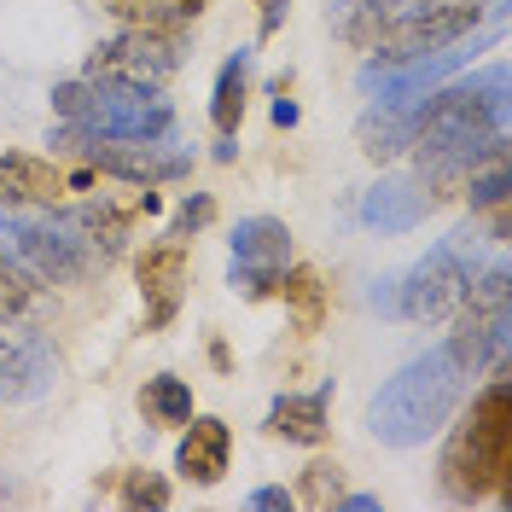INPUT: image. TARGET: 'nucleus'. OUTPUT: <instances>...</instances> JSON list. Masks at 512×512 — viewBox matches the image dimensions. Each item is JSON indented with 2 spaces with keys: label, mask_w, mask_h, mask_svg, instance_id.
Returning <instances> with one entry per match:
<instances>
[{
  "label": "nucleus",
  "mask_w": 512,
  "mask_h": 512,
  "mask_svg": "<svg viewBox=\"0 0 512 512\" xmlns=\"http://www.w3.org/2000/svg\"><path fill=\"white\" fill-rule=\"evenodd\" d=\"M437 483L448 501L478 507V501H501L512 507V390L495 379L489 390L472 396V408L448 431L443 460H437Z\"/></svg>",
  "instance_id": "f257e3e1"
},
{
  "label": "nucleus",
  "mask_w": 512,
  "mask_h": 512,
  "mask_svg": "<svg viewBox=\"0 0 512 512\" xmlns=\"http://www.w3.org/2000/svg\"><path fill=\"white\" fill-rule=\"evenodd\" d=\"M460 390H466V373L454 367V355L448 350L419 355L396 379H384V390L367 408V431L390 448H419L425 437H437L448 425V414L460 408Z\"/></svg>",
  "instance_id": "f03ea898"
},
{
  "label": "nucleus",
  "mask_w": 512,
  "mask_h": 512,
  "mask_svg": "<svg viewBox=\"0 0 512 512\" xmlns=\"http://www.w3.org/2000/svg\"><path fill=\"white\" fill-rule=\"evenodd\" d=\"M483 18H489L483 0H414V6H390V12H350V18H338V35L373 59H414V53L472 41Z\"/></svg>",
  "instance_id": "7ed1b4c3"
},
{
  "label": "nucleus",
  "mask_w": 512,
  "mask_h": 512,
  "mask_svg": "<svg viewBox=\"0 0 512 512\" xmlns=\"http://www.w3.org/2000/svg\"><path fill=\"white\" fill-rule=\"evenodd\" d=\"M53 111L64 123L99 134V140H163V134H175V105L163 99V88H128V82H105V76L59 82Z\"/></svg>",
  "instance_id": "20e7f679"
},
{
  "label": "nucleus",
  "mask_w": 512,
  "mask_h": 512,
  "mask_svg": "<svg viewBox=\"0 0 512 512\" xmlns=\"http://www.w3.org/2000/svg\"><path fill=\"white\" fill-rule=\"evenodd\" d=\"M0 256L18 262L24 274H35L41 286L88 280L105 262L70 216H18V210H0Z\"/></svg>",
  "instance_id": "39448f33"
},
{
  "label": "nucleus",
  "mask_w": 512,
  "mask_h": 512,
  "mask_svg": "<svg viewBox=\"0 0 512 512\" xmlns=\"http://www.w3.org/2000/svg\"><path fill=\"white\" fill-rule=\"evenodd\" d=\"M472 274H478V227H472V233H454L443 245H431L408 274H396V320L443 326V320L460 309Z\"/></svg>",
  "instance_id": "423d86ee"
},
{
  "label": "nucleus",
  "mask_w": 512,
  "mask_h": 512,
  "mask_svg": "<svg viewBox=\"0 0 512 512\" xmlns=\"http://www.w3.org/2000/svg\"><path fill=\"white\" fill-rule=\"evenodd\" d=\"M454 332H448L443 350L454 355V367L472 379L483 373L495 355H507V338H512V274L507 262H489L472 274V286L460 297V309H454Z\"/></svg>",
  "instance_id": "0eeeda50"
},
{
  "label": "nucleus",
  "mask_w": 512,
  "mask_h": 512,
  "mask_svg": "<svg viewBox=\"0 0 512 512\" xmlns=\"http://www.w3.org/2000/svg\"><path fill=\"white\" fill-rule=\"evenodd\" d=\"M47 146L64 152V158H82L88 169H99V175H117V181H128V187L181 181V175L192 169V152H181L169 134H163V140H99V134H88V128L64 123V128H53Z\"/></svg>",
  "instance_id": "6e6552de"
},
{
  "label": "nucleus",
  "mask_w": 512,
  "mask_h": 512,
  "mask_svg": "<svg viewBox=\"0 0 512 512\" xmlns=\"http://www.w3.org/2000/svg\"><path fill=\"white\" fill-rule=\"evenodd\" d=\"M466 41L437 47V53H414V59H367L361 64V94L373 105H419L425 94H437L448 76L466 70Z\"/></svg>",
  "instance_id": "1a4fd4ad"
},
{
  "label": "nucleus",
  "mask_w": 512,
  "mask_h": 512,
  "mask_svg": "<svg viewBox=\"0 0 512 512\" xmlns=\"http://www.w3.org/2000/svg\"><path fill=\"white\" fill-rule=\"evenodd\" d=\"M175 70H181V47H175V35L158 30H123L88 53V76L128 82V88H169Z\"/></svg>",
  "instance_id": "9d476101"
},
{
  "label": "nucleus",
  "mask_w": 512,
  "mask_h": 512,
  "mask_svg": "<svg viewBox=\"0 0 512 512\" xmlns=\"http://www.w3.org/2000/svg\"><path fill=\"white\" fill-rule=\"evenodd\" d=\"M227 245H233V291H245L251 303L256 297H274L280 268L291 256V227L280 216H245Z\"/></svg>",
  "instance_id": "9b49d317"
},
{
  "label": "nucleus",
  "mask_w": 512,
  "mask_h": 512,
  "mask_svg": "<svg viewBox=\"0 0 512 512\" xmlns=\"http://www.w3.org/2000/svg\"><path fill=\"white\" fill-rule=\"evenodd\" d=\"M187 268L192 251L181 233H169L158 245H146L140 262H134V280H140V297H146V332H163L175 309H181V291H187Z\"/></svg>",
  "instance_id": "f8f14e48"
},
{
  "label": "nucleus",
  "mask_w": 512,
  "mask_h": 512,
  "mask_svg": "<svg viewBox=\"0 0 512 512\" xmlns=\"http://www.w3.org/2000/svg\"><path fill=\"white\" fill-rule=\"evenodd\" d=\"M227 460H233V431H227V419L216 414H192L181 425V443H175V472L187 483H222L227 478Z\"/></svg>",
  "instance_id": "ddd939ff"
},
{
  "label": "nucleus",
  "mask_w": 512,
  "mask_h": 512,
  "mask_svg": "<svg viewBox=\"0 0 512 512\" xmlns=\"http://www.w3.org/2000/svg\"><path fill=\"white\" fill-rule=\"evenodd\" d=\"M64 192L70 175L53 158H30V152L0 158V210H53Z\"/></svg>",
  "instance_id": "4468645a"
},
{
  "label": "nucleus",
  "mask_w": 512,
  "mask_h": 512,
  "mask_svg": "<svg viewBox=\"0 0 512 512\" xmlns=\"http://www.w3.org/2000/svg\"><path fill=\"white\" fill-rule=\"evenodd\" d=\"M268 431L297 443V448H320L326 431H332V390L320 384V390H286V396H274Z\"/></svg>",
  "instance_id": "2eb2a0df"
},
{
  "label": "nucleus",
  "mask_w": 512,
  "mask_h": 512,
  "mask_svg": "<svg viewBox=\"0 0 512 512\" xmlns=\"http://www.w3.org/2000/svg\"><path fill=\"white\" fill-rule=\"evenodd\" d=\"M431 210H437V204H431L425 187L408 181V175H390L379 187H367V198H361V222L379 227V233H414Z\"/></svg>",
  "instance_id": "dca6fc26"
},
{
  "label": "nucleus",
  "mask_w": 512,
  "mask_h": 512,
  "mask_svg": "<svg viewBox=\"0 0 512 512\" xmlns=\"http://www.w3.org/2000/svg\"><path fill=\"white\" fill-rule=\"evenodd\" d=\"M53 373H59V361H53V350L41 338H18V344L0 338V402H30V396H41L53 384Z\"/></svg>",
  "instance_id": "f3484780"
},
{
  "label": "nucleus",
  "mask_w": 512,
  "mask_h": 512,
  "mask_svg": "<svg viewBox=\"0 0 512 512\" xmlns=\"http://www.w3.org/2000/svg\"><path fill=\"white\" fill-rule=\"evenodd\" d=\"M414 117H419V105H367V117L355 123L361 152H367L373 163L402 158V152L414 146Z\"/></svg>",
  "instance_id": "a211bd4d"
},
{
  "label": "nucleus",
  "mask_w": 512,
  "mask_h": 512,
  "mask_svg": "<svg viewBox=\"0 0 512 512\" xmlns=\"http://www.w3.org/2000/svg\"><path fill=\"white\" fill-rule=\"evenodd\" d=\"M245 99H251V47H239L233 59L222 64V76H216V99H210V123H216V134H239V123H245Z\"/></svg>",
  "instance_id": "6ab92c4d"
},
{
  "label": "nucleus",
  "mask_w": 512,
  "mask_h": 512,
  "mask_svg": "<svg viewBox=\"0 0 512 512\" xmlns=\"http://www.w3.org/2000/svg\"><path fill=\"white\" fill-rule=\"evenodd\" d=\"M117 18H123V30H158V35H175L181 24L198 18V6L204 0H105Z\"/></svg>",
  "instance_id": "aec40b11"
},
{
  "label": "nucleus",
  "mask_w": 512,
  "mask_h": 512,
  "mask_svg": "<svg viewBox=\"0 0 512 512\" xmlns=\"http://www.w3.org/2000/svg\"><path fill=\"white\" fill-rule=\"evenodd\" d=\"M140 414H146V425H163V431L187 425V419H192V384L175 379V373L146 379V384H140Z\"/></svg>",
  "instance_id": "412c9836"
},
{
  "label": "nucleus",
  "mask_w": 512,
  "mask_h": 512,
  "mask_svg": "<svg viewBox=\"0 0 512 512\" xmlns=\"http://www.w3.org/2000/svg\"><path fill=\"white\" fill-rule=\"evenodd\" d=\"M274 297H286L291 315H297V332H315L320 315H326V286H320L315 268H280V286Z\"/></svg>",
  "instance_id": "4be33fe9"
},
{
  "label": "nucleus",
  "mask_w": 512,
  "mask_h": 512,
  "mask_svg": "<svg viewBox=\"0 0 512 512\" xmlns=\"http://www.w3.org/2000/svg\"><path fill=\"white\" fill-rule=\"evenodd\" d=\"M35 303H41V280L24 274L18 262H6V256H0V320L35 315Z\"/></svg>",
  "instance_id": "5701e85b"
},
{
  "label": "nucleus",
  "mask_w": 512,
  "mask_h": 512,
  "mask_svg": "<svg viewBox=\"0 0 512 512\" xmlns=\"http://www.w3.org/2000/svg\"><path fill=\"white\" fill-rule=\"evenodd\" d=\"M291 495H297V507H338V495H344V466H338V460H309V466H303V483H297Z\"/></svg>",
  "instance_id": "b1692460"
},
{
  "label": "nucleus",
  "mask_w": 512,
  "mask_h": 512,
  "mask_svg": "<svg viewBox=\"0 0 512 512\" xmlns=\"http://www.w3.org/2000/svg\"><path fill=\"white\" fill-rule=\"evenodd\" d=\"M117 489H123V507H169V478L163 472H152V466H134V472H123L117 478Z\"/></svg>",
  "instance_id": "393cba45"
},
{
  "label": "nucleus",
  "mask_w": 512,
  "mask_h": 512,
  "mask_svg": "<svg viewBox=\"0 0 512 512\" xmlns=\"http://www.w3.org/2000/svg\"><path fill=\"white\" fill-rule=\"evenodd\" d=\"M472 216L489 227V239H495V245H507V239H512V192H507V198H489V204H478Z\"/></svg>",
  "instance_id": "a878e982"
},
{
  "label": "nucleus",
  "mask_w": 512,
  "mask_h": 512,
  "mask_svg": "<svg viewBox=\"0 0 512 512\" xmlns=\"http://www.w3.org/2000/svg\"><path fill=\"white\" fill-rule=\"evenodd\" d=\"M210 216H216V198H187V204H181V216H175V233L187 239V233H198Z\"/></svg>",
  "instance_id": "bb28decb"
},
{
  "label": "nucleus",
  "mask_w": 512,
  "mask_h": 512,
  "mask_svg": "<svg viewBox=\"0 0 512 512\" xmlns=\"http://www.w3.org/2000/svg\"><path fill=\"white\" fill-rule=\"evenodd\" d=\"M297 507V495L280 489V483H268V489H251V512H291Z\"/></svg>",
  "instance_id": "cd10ccee"
},
{
  "label": "nucleus",
  "mask_w": 512,
  "mask_h": 512,
  "mask_svg": "<svg viewBox=\"0 0 512 512\" xmlns=\"http://www.w3.org/2000/svg\"><path fill=\"white\" fill-rule=\"evenodd\" d=\"M286 12H291V0H256V30L280 35L286 30Z\"/></svg>",
  "instance_id": "c85d7f7f"
},
{
  "label": "nucleus",
  "mask_w": 512,
  "mask_h": 512,
  "mask_svg": "<svg viewBox=\"0 0 512 512\" xmlns=\"http://www.w3.org/2000/svg\"><path fill=\"white\" fill-rule=\"evenodd\" d=\"M367 303L379 309V315L396 320V274H384V280H373V291H367Z\"/></svg>",
  "instance_id": "c756f323"
},
{
  "label": "nucleus",
  "mask_w": 512,
  "mask_h": 512,
  "mask_svg": "<svg viewBox=\"0 0 512 512\" xmlns=\"http://www.w3.org/2000/svg\"><path fill=\"white\" fill-rule=\"evenodd\" d=\"M338 507L344 512H373L379 507V495H338Z\"/></svg>",
  "instance_id": "7c9ffc66"
},
{
  "label": "nucleus",
  "mask_w": 512,
  "mask_h": 512,
  "mask_svg": "<svg viewBox=\"0 0 512 512\" xmlns=\"http://www.w3.org/2000/svg\"><path fill=\"white\" fill-rule=\"evenodd\" d=\"M210 361H216V367H222V373H227V367H233V355H227V344H222V338H216V344H210Z\"/></svg>",
  "instance_id": "2f4dec72"
}]
</instances>
